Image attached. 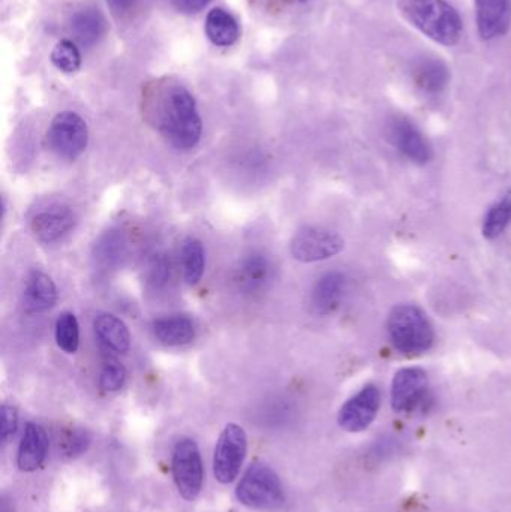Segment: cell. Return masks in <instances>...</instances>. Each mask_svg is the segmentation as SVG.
<instances>
[{
  "mask_svg": "<svg viewBox=\"0 0 511 512\" xmlns=\"http://www.w3.org/2000/svg\"><path fill=\"white\" fill-rule=\"evenodd\" d=\"M159 129L171 146L179 150H191L200 143L203 122L197 102L186 87H168L159 108Z\"/></svg>",
  "mask_w": 511,
  "mask_h": 512,
  "instance_id": "1",
  "label": "cell"
},
{
  "mask_svg": "<svg viewBox=\"0 0 511 512\" xmlns=\"http://www.w3.org/2000/svg\"><path fill=\"white\" fill-rule=\"evenodd\" d=\"M401 8L408 21L432 41L452 47L461 39V15L446 0H401Z\"/></svg>",
  "mask_w": 511,
  "mask_h": 512,
  "instance_id": "2",
  "label": "cell"
},
{
  "mask_svg": "<svg viewBox=\"0 0 511 512\" xmlns=\"http://www.w3.org/2000/svg\"><path fill=\"white\" fill-rule=\"evenodd\" d=\"M387 331L396 351L407 357H419L434 345L431 322L419 307L411 304H401L390 312Z\"/></svg>",
  "mask_w": 511,
  "mask_h": 512,
  "instance_id": "3",
  "label": "cell"
},
{
  "mask_svg": "<svg viewBox=\"0 0 511 512\" xmlns=\"http://www.w3.org/2000/svg\"><path fill=\"white\" fill-rule=\"evenodd\" d=\"M237 501L252 510L276 511L284 505V487L278 474L263 463L249 466L236 489Z\"/></svg>",
  "mask_w": 511,
  "mask_h": 512,
  "instance_id": "4",
  "label": "cell"
},
{
  "mask_svg": "<svg viewBox=\"0 0 511 512\" xmlns=\"http://www.w3.org/2000/svg\"><path fill=\"white\" fill-rule=\"evenodd\" d=\"M48 146L59 158L75 161L89 144V128L80 114L63 111L57 114L47 132Z\"/></svg>",
  "mask_w": 511,
  "mask_h": 512,
  "instance_id": "5",
  "label": "cell"
},
{
  "mask_svg": "<svg viewBox=\"0 0 511 512\" xmlns=\"http://www.w3.org/2000/svg\"><path fill=\"white\" fill-rule=\"evenodd\" d=\"M174 484L185 501H194L203 489L204 469L198 445L192 439H180L171 460Z\"/></svg>",
  "mask_w": 511,
  "mask_h": 512,
  "instance_id": "6",
  "label": "cell"
},
{
  "mask_svg": "<svg viewBox=\"0 0 511 512\" xmlns=\"http://www.w3.org/2000/svg\"><path fill=\"white\" fill-rule=\"evenodd\" d=\"M248 453V436L243 427L228 424L219 436L213 456V474L221 484H230L239 477Z\"/></svg>",
  "mask_w": 511,
  "mask_h": 512,
  "instance_id": "7",
  "label": "cell"
},
{
  "mask_svg": "<svg viewBox=\"0 0 511 512\" xmlns=\"http://www.w3.org/2000/svg\"><path fill=\"white\" fill-rule=\"evenodd\" d=\"M345 242L339 234L320 227L302 228L290 243V252L300 262H318L344 251Z\"/></svg>",
  "mask_w": 511,
  "mask_h": 512,
  "instance_id": "8",
  "label": "cell"
},
{
  "mask_svg": "<svg viewBox=\"0 0 511 512\" xmlns=\"http://www.w3.org/2000/svg\"><path fill=\"white\" fill-rule=\"evenodd\" d=\"M429 396L428 375L417 367L399 370L392 382V406L398 414H411L425 405Z\"/></svg>",
  "mask_w": 511,
  "mask_h": 512,
  "instance_id": "9",
  "label": "cell"
},
{
  "mask_svg": "<svg viewBox=\"0 0 511 512\" xmlns=\"http://www.w3.org/2000/svg\"><path fill=\"white\" fill-rule=\"evenodd\" d=\"M380 405V390L375 385H366L342 406L338 414L339 426L348 433L363 432L374 423Z\"/></svg>",
  "mask_w": 511,
  "mask_h": 512,
  "instance_id": "10",
  "label": "cell"
},
{
  "mask_svg": "<svg viewBox=\"0 0 511 512\" xmlns=\"http://www.w3.org/2000/svg\"><path fill=\"white\" fill-rule=\"evenodd\" d=\"M390 143L410 161L416 164H428L432 158V149L422 132L405 117H396L389 125Z\"/></svg>",
  "mask_w": 511,
  "mask_h": 512,
  "instance_id": "11",
  "label": "cell"
},
{
  "mask_svg": "<svg viewBox=\"0 0 511 512\" xmlns=\"http://www.w3.org/2000/svg\"><path fill=\"white\" fill-rule=\"evenodd\" d=\"M77 224V216L66 206H51L39 210L32 221L30 230L42 243H54L71 233Z\"/></svg>",
  "mask_w": 511,
  "mask_h": 512,
  "instance_id": "12",
  "label": "cell"
},
{
  "mask_svg": "<svg viewBox=\"0 0 511 512\" xmlns=\"http://www.w3.org/2000/svg\"><path fill=\"white\" fill-rule=\"evenodd\" d=\"M477 27L486 41L507 33L511 26V0H476Z\"/></svg>",
  "mask_w": 511,
  "mask_h": 512,
  "instance_id": "13",
  "label": "cell"
},
{
  "mask_svg": "<svg viewBox=\"0 0 511 512\" xmlns=\"http://www.w3.org/2000/svg\"><path fill=\"white\" fill-rule=\"evenodd\" d=\"M347 283V277L339 271H333L321 277L312 291V310L321 316L335 312L344 300Z\"/></svg>",
  "mask_w": 511,
  "mask_h": 512,
  "instance_id": "14",
  "label": "cell"
},
{
  "mask_svg": "<svg viewBox=\"0 0 511 512\" xmlns=\"http://www.w3.org/2000/svg\"><path fill=\"white\" fill-rule=\"evenodd\" d=\"M48 438L44 427L29 423L24 429L17 453V466L21 472H33L41 468L47 457Z\"/></svg>",
  "mask_w": 511,
  "mask_h": 512,
  "instance_id": "15",
  "label": "cell"
},
{
  "mask_svg": "<svg viewBox=\"0 0 511 512\" xmlns=\"http://www.w3.org/2000/svg\"><path fill=\"white\" fill-rule=\"evenodd\" d=\"M57 301L56 283L42 271H32L24 286V307L29 313H44Z\"/></svg>",
  "mask_w": 511,
  "mask_h": 512,
  "instance_id": "16",
  "label": "cell"
},
{
  "mask_svg": "<svg viewBox=\"0 0 511 512\" xmlns=\"http://www.w3.org/2000/svg\"><path fill=\"white\" fill-rule=\"evenodd\" d=\"M96 337L101 345L114 354H126L131 348V333L122 319L111 313H99L93 322Z\"/></svg>",
  "mask_w": 511,
  "mask_h": 512,
  "instance_id": "17",
  "label": "cell"
},
{
  "mask_svg": "<svg viewBox=\"0 0 511 512\" xmlns=\"http://www.w3.org/2000/svg\"><path fill=\"white\" fill-rule=\"evenodd\" d=\"M272 277V264L263 254L246 256L234 271V283L243 292L260 291Z\"/></svg>",
  "mask_w": 511,
  "mask_h": 512,
  "instance_id": "18",
  "label": "cell"
},
{
  "mask_svg": "<svg viewBox=\"0 0 511 512\" xmlns=\"http://www.w3.org/2000/svg\"><path fill=\"white\" fill-rule=\"evenodd\" d=\"M153 334L165 346H185L194 342L197 328L188 316L174 315L156 319Z\"/></svg>",
  "mask_w": 511,
  "mask_h": 512,
  "instance_id": "19",
  "label": "cell"
},
{
  "mask_svg": "<svg viewBox=\"0 0 511 512\" xmlns=\"http://www.w3.org/2000/svg\"><path fill=\"white\" fill-rule=\"evenodd\" d=\"M206 35L216 47H231L239 39V24L230 12L215 8L206 17Z\"/></svg>",
  "mask_w": 511,
  "mask_h": 512,
  "instance_id": "20",
  "label": "cell"
},
{
  "mask_svg": "<svg viewBox=\"0 0 511 512\" xmlns=\"http://www.w3.org/2000/svg\"><path fill=\"white\" fill-rule=\"evenodd\" d=\"M71 30L80 44L93 45L104 36L107 24L98 9L86 8L72 15Z\"/></svg>",
  "mask_w": 511,
  "mask_h": 512,
  "instance_id": "21",
  "label": "cell"
},
{
  "mask_svg": "<svg viewBox=\"0 0 511 512\" xmlns=\"http://www.w3.org/2000/svg\"><path fill=\"white\" fill-rule=\"evenodd\" d=\"M449 80V68L441 60H422L414 68V81L423 92L429 93V95H437V93L443 92L449 84Z\"/></svg>",
  "mask_w": 511,
  "mask_h": 512,
  "instance_id": "22",
  "label": "cell"
},
{
  "mask_svg": "<svg viewBox=\"0 0 511 512\" xmlns=\"http://www.w3.org/2000/svg\"><path fill=\"white\" fill-rule=\"evenodd\" d=\"M183 276L191 286L200 283L206 270V252L200 240L188 239L182 249Z\"/></svg>",
  "mask_w": 511,
  "mask_h": 512,
  "instance_id": "23",
  "label": "cell"
},
{
  "mask_svg": "<svg viewBox=\"0 0 511 512\" xmlns=\"http://www.w3.org/2000/svg\"><path fill=\"white\" fill-rule=\"evenodd\" d=\"M54 336H56L57 346L63 352L75 354L80 346V325H78L77 316L71 312H63L57 318Z\"/></svg>",
  "mask_w": 511,
  "mask_h": 512,
  "instance_id": "24",
  "label": "cell"
},
{
  "mask_svg": "<svg viewBox=\"0 0 511 512\" xmlns=\"http://www.w3.org/2000/svg\"><path fill=\"white\" fill-rule=\"evenodd\" d=\"M511 219V191L500 203L495 204L485 218L483 224V236L485 239L494 240L501 236Z\"/></svg>",
  "mask_w": 511,
  "mask_h": 512,
  "instance_id": "25",
  "label": "cell"
},
{
  "mask_svg": "<svg viewBox=\"0 0 511 512\" xmlns=\"http://www.w3.org/2000/svg\"><path fill=\"white\" fill-rule=\"evenodd\" d=\"M51 62L59 71L66 72V74L77 72L81 66V54L77 45L69 39L57 42L56 47L51 51Z\"/></svg>",
  "mask_w": 511,
  "mask_h": 512,
  "instance_id": "26",
  "label": "cell"
},
{
  "mask_svg": "<svg viewBox=\"0 0 511 512\" xmlns=\"http://www.w3.org/2000/svg\"><path fill=\"white\" fill-rule=\"evenodd\" d=\"M126 382V369L116 360H108L99 373V387L105 393L122 390Z\"/></svg>",
  "mask_w": 511,
  "mask_h": 512,
  "instance_id": "27",
  "label": "cell"
},
{
  "mask_svg": "<svg viewBox=\"0 0 511 512\" xmlns=\"http://www.w3.org/2000/svg\"><path fill=\"white\" fill-rule=\"evenodd\" d=\"M90 438L89 433L83 429H71L63 435L62 438V451L69 459L74 457L83 456L89 448Z\"/></svg>",
  "mask_w": 511,
  "mask_h": 512,
  "instance_id": "28",
  "label": "cell"
},
{
  "mask_svg": "<svg viewBox=\"0 0 511 512\" xmlns=\"http://www.w3.org/2000/svg\"><path fill=\"white\" fill-rule=\"evenodd\" d=\"M123 242L122 237L117 234H107L104 239L96 246V256L101 259L104 264H111L117 261L122 255Z\"/></svg>",
  "mask_w": 511,
  "mask_h": 512,
  "instance_id": "29",
  "label": "cell"
},
{
  "mask_svg": "<svg viewBox=\"0 0 511 512\" xmlns=\"http://www.w3.org/2000/svg\"><path fill=\"white\" fill-rule=\"evenodd\" d=\"M171 277V262L167 255H158L152 259L149 265V282L155 288L167 285Z\"/></svg>",
  "mask_w": 511,
  "mask_h": 512,
  "instance_id": "30",
  "label": "cell"
},
{
  "mask_svg": "<svg viewBox=\"0 0 511 512\" xmlns=\"http://www.w3.org/2000/svg\"><path fill=\"white\" fill-rule=\"evenodd\" d=\"M18 427V412L14 406H2V439L3 442L8 441L14 433L17 432Z\"/></svg>",
  "mask_w": 511,
  "mask_h": 512,
  "instance_id": "31",
  "label": "cell"
},
{
  "mask_svg": "<svg viewBox=\"0 0 511 512\" xmlns=\"http://www.w3.org/2000/svg\"><path fill=\"white\" fill-rule=\"evenodd\" d=\"M210 2H212V0H173L177 11L183 12V14H195V12H200L201 9L206 8Z\"/></svg>",
  "mask_w": 511,
  "mask_h": 512,
  "instance_id": "32",
  "label": "cell"
},
{
  "mask_svg": "<svg viewBox=\"0 0 511 512\" xmlns=\"http://www.w3.org/2000/svg\"><path fill=\"white\" fill-rule=\"evenodd\" d=\"M108 6H110L113 14L116 15H126L135 9L137 6L138 0H107Z\"/></svg>",
  "mask_w": 511,
  "mask_h": 512,
  "instance_id": "33",
  "label": "cell"
},
{
  "mask_svg": "<svg viewBox=\"0 0 511 512\" xmlns=\"http://www.w3.org/2000/svg\"><path fill=\"white\" fill-rule=\"evenodd\" d=\"M299 2H308V0H299Z\"/></svg>",
  "mask_w": 511,
  "mask_h": 512,
  "instance_id": "34",
  "label": "cell"
}]
</instances>
